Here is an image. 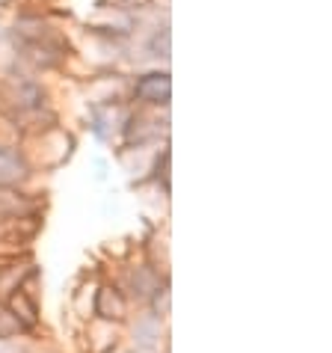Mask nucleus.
<instances>
[{"instance_id": "obj_1", "label": "nucleus", "mask_w": 332, "mask_h": 353, "mask_svg": "<svg viewBox=\"0 0 332 353\" xmlns=\"http://www.w3.org/2000/svg\"><path fill=\"white\" fill-rule=\"evenodd\" d=\"M169 140V110H140L131 107L125 128L116 140V152L122 149H154Z\"/></svg>"}, {"instance_id": "obj_2", "label": "nucleus", "mask_w": 332, "mask_h": 353, "mask_svg": "<svg viewBox=\"0 0 332 353\" xmlns=\"http://www.w3.org/2000/svg\"><path fill=\"white\" fill-rule=\"evenodd\" d=\"M128 104L140 110H169L172 104V74L169 68H143L131 74Z\"/></svg>"}, {"instance_id": "obj_3", "label": "nucleus", "mask_w": 332, "mask_h": 353, "mask_svg": "<svg viewBox=\"0 0 332 353\" xmlns=\"http://www.w3.org/2000/svg\"><path fill=\"white\" fill-rule=\"evenodd\" d=\"M74 57H83V63L90 65V74L107 72V68H125V63H128V42L83 30L81 45H74Z\"/></svg>"}, {"instance_id": "obj_4", "label": "nucleus", "mask_w": 332, "mask_h": 353, "mask_svg": "<svg viewBox=\"0 0 332 353\" xmlns=\"http://www.w3.org/2000/svg\"><path fill=\"white\" fill-rule=\"evenodd\" d=\"M143 18H136L125 9L107 3V0H95L90 18H86L83 30L90 33H101V36H110V39H122V42H131L134 33L140 30Z\"/></svg>"}, {"instance_id": "obj_5", "label": "nucleus", "mask_w": 332, "mask_h": 353, "mask_svg": "<svg viewBox=\"0 0 332 353\" xmlns=\"http://www.w3.org/2000/svg\"><path fill=\"white\" fill-rule=\"evenodd\" d=\"M131 74L125 68H107L86 77V104H128Z\"/></svg>"}, {"instance_id": "obj_6", "label": "nucleus", "mask_w": 332, "mask_h": 353, "mask_svg": "<svg viewBox=\"0 0 332 353\" xmlns=\"http://www.w3.org/2000/svg\"><path fill=\"white\" fill-rule=\"evenodd\" d=\"M128 110L131 104H86V128L101 145H116L125 128V119H128Z\"/></svg>"}, {"instance_id": "obj_7", "label": "nucleus", "mask_w": 332, "mask_h": 353, "mask_svg": "<svg viewBox=\"0 0 332 353\" xmlns=\"http://www.w3.org/2000/svg\"><path fill=\"white\" fill-rule=\"evenodd\" d=\"M36 175L30 161L24 158L15 140H0V190H24V184Z\"/></svg>"}, {"instance_id": "obj_8", "label": "nucleus", "mask_w": 332, "mask_h": 353, "mask_svg": "<svg viewBox=\"0 0 332 353\" xmlns=\"http://www.w3.org/2000/svg\"><path fill=\"white\" fill-rule=\"evenodd\" d=\"M92 312L98 315L101 321H122L128 315V297L119 285H101L95 291V303H92Z\"/></svg>"}, {"instance_id": "obj_9", "label": "nucleus", "mask_w": 332, "mask_h": 353, "mask_svg": "<svg viewBox=\"0 0 332 353\" xmlns=\"http://www.w3.org/2000/svg\"><path fill=\"white\" fill-rule=\"evenodd\" d=\"M166 279V276H163ZM160 273L152 268V264H134V268H128V279H125V288H128V294L134 300H145L149 303V297L154 294V288L160 285ZM125 294V297H128Z\"/></svg>"}, {"instance_id": "obj_10", "label": "nucleus", "mask_w": 332, "mask_h": 353, "mask_svg": "<svg viewBox=\"0 0 332 353\" xmlns=\"http://www.w3.org/2000/svg\"><path fill=\"white\" fill-rule=\"evenodd\" d=\"M33 214V199L24 190H0V232L12 220Z\"/></svg>"}, {"instance_id": "obj_11", "label": "nucleus", "mask_w": 332, "mask_h": 353, "mask_svg": "<svg viewBox=\"0 0 332 353\" xmlns=\"http://www.w3.org/2000/svg\"><path fill=\"white\" fill-rule=\"evenodd\" d=\"M9 312L18 318L21 327H36V323H39V303H36V297L24 285L9 294Z\"/></svg>"}, {"instance_id": "obj_12", "label": "nucleus", "mask_w": 332, "mask_h": 353, "mask_svg": "<svg viewBox=\"0 0 332 353\" xmlns=\"http://www.w3.org/2000/svg\"><path fill=\"white\" fill-rule=\"evenodd\" d=\"M160 332H163V323L158 315H140L134 323V345L136 350H154L160 341Z\"/></svg>"}, {"instance_id": "obj_13", "label": "nucleus", "mask_w": 332, "mask_h": 353, "mask_svg": "<svg viewBox=\"0 0 332 353\" xmlns=\"http://www.w3.org/2000/svg\"><path fill=\"white\" fill-rule=\"evenodd\" d=\"M149 303H152V315H158L160 321L169 315V282H160L158 288H154V294L149 297Z\"/></svg>"}, {"instance_id": "obj_14", "label": "nucleus", "mask_w": 332, "mask_h": 353, "mask_svg": "<svg viewBox=\"0 0 332 353\" xmlns=\"http://www.w3.org/2000/svg\"><path fill=\"white\" fill-rule=\"evenodd\" d=\"M21 330H24V327L18 323V318L12 315V312H9V309L0 312V339H15Z\"/></svg>"}, {"instance_id": "obj_15", "label": "nucleus", "mask_w": 332, "mask_h": 353, "mask_svg": "<svg viewBox=\"0 0 332 353\" xmlns=\"http://www.w3.org/2000/svg\"><path fill=\"white\" fill-rule=\"evenodd\" d=\"M92 170H95V181H107V179H110V163H107L104 154H95V158H92Z\"/></svg>"}, {"instance_id": "obj_16", "label": "nucleus", "mask_w": 332, "mask_h": 353, "mask_svg": "<svg viewBox=\"0 0 332 353\" xmlns=\"http://www.w3.org/2000/svg\"><path fill=\"white\" fill-rule=\"evenodd\" d=\"M18 0H0V12H6V9H15Z\"/></svg>"}, {"instance_id": "obj_17", "label": "nucleus", "mask_w": 332, "mask_h": 353, "mask_svg": "<svg viewBox=\"0 0 332 353\" xmlns=\"http://www.w3.org/2000/svg\"><path fill=\"white\" fill-rule=\"evenodd\" d=\"M136 353H154V350H136Z\"/></svg>"}]
</instances>
